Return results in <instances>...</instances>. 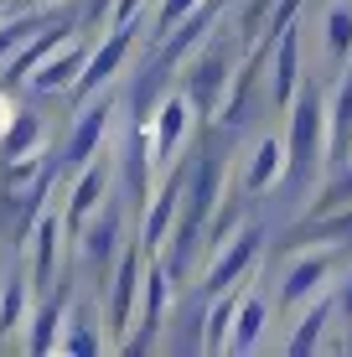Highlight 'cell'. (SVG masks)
Returning a JSON list of instances; mask_svg holds the SVG:
<instances>
[{"label": "cell", "instance_id": "obj_1", "mask_svg": "<svg viewBox=\"0 0 352 357\" xmlns=\"http://www.w3.org/2000/svg\"><path fill=\"white\" fill-rule=\"evenodd\" d=\"M234 26H213V36L197 47V57L187 63V83H181V93L192 98V109H202V114H223V98L234 89V73H228V57H234Z\"/></svg>", "mask_w": 352, "mask_h": 357}, {"label": "cell", "instance_id": "obj_2", "mask_svg": "<svg viewBox=\"0 0 352 357\" xmlns=\"http://www.w3.org/2000/svg\"><path fill=\"white\" fill-rule=\"evenodd\" d=\"M326 155V114H321V93L316 89H296L290 98V135H285V166L296 176H306Z\"/></svg>", "mask_w": 352, "mask_h": 357}, {"label": "cell", "instance_id": "obj_3", "mask_svg": "<svg viewBox=\"0 0 352 357\" xmlns=\"http://www.w3.org/2000/svg\"><path fill=\"white\" fill-rule=\"evenodd\" d=\"M259 254H264V228H238L228 243H217L208 275H202V295H208V301H217V295L238 290V280L259 264Z\"/></svg>", "mask_w": 352, "mask_h": 357}, {"label": "cell", "instance_id": "obj_4", "mask_svg": "<svg viewBox=\"0 0 352 357\" xmlns=\"http://www.w3.org/2000/svg\"><path fill=\"white\" fill-rule=\"evenodd\" d=\"M145 259L151 254L140 243L119 249V264H114V285H109V331L125 342V331L135 326V301L145 295Z\"/></svg>", "mask_w": 352, "mask_h": 357}, {"label": "cell", "instance_id": "obj_5", "mask_svg": "<svg viewBox=\"0 0 352 357\" xmlns=\"http://www.w3.org/2000/svg\"><path fill=\"white\" fill-rule=\"evenodd\" d=\"M130 47H135V21H119V26H109V36L89 52V68H83L78 83H72V98H93V93H99L104 83L114 78L119 68H125Z\"/></svg>", "mask_w": 352, "mask_h": 357}, {"label": "cell", "instance_id": "obj_6", "mask_svg": "<svg viewBox=\"0 0 352 357\" xmlns=\"http://www.w3.org/2000/svg\"><path fill=\"white\" fill-rule=\"evenodd\" d=\"M192 114H197V109H192L187 93H166L161 104H155V119L145 125V130H151V161H155V171L176 161L181 140H187V130H192Z\"/></svg>", "mask_w": 352, "mask_h": 357}, {"label": "cell", "instance_id": "obj_7", "mask_svg": "<svg viewBox=\"0 0 352 357\" xmlns=\"http://www.w3.org/2000/svg\"><path fill=\"white\" fill-rule=\"evenodd\" d=\"M109 114H114V98H93L89 109L78 114V125H72V135H68V151H63V161L72 166V171H83L99 155V145H104V135H109Z\"/></svg>", "mask_w": 352, "mask_h": 357}, {"label": "cell", "instance_id": "obj_8", "mask_svg": "<svg viewBox=\"0 0 352 357\" xmlns=\"http://www.w3.org/2000/svg\"><path fill=\"white\" fill-rule=\"evenodd\" d=\"M72 31H78V16H72V10H63V16H52V21L42 26V36H31V42L21 47V52H10V68H6V78H10V83L31 78V73L42 68V63H47V57H52L57 47L68 42Z\"/></svg>", "mask_w": 352, "mask_h": 357}, {"label": "cell", "instance_id": "obj_9", "mask_svg": "<svg viewBox=\"0 0 352 357\" xmlns=\"http://www.w3.org/2000/svg\"><path fill=\"white\" fill-rule=\"evenodd\" d=\"M181 218V176H171L161 192H155V202L145 207V228H140V249L151 254V259H161L166 243H171V228Z\"/></svg>", "mask_w": 352, "mask_h": 357}, {"label": "cell", "instance_id": "obj_10", "mask_svg": "<svg viewBox=\"0 0 352 357\" xmlns=\"http://www.w3.org/2000/svg\"><path fill=\"white\" fill-rule=\"evenodd\" d=\"M104 187H109V161H99V155H93V161L78 171V181H72V197H68V213H63V223H68L72 238H78L83 223H89V218L104 207Z\"/></svg>", "mask_w": 352, "mask_h": 357}, {"label": "cell", "instance_id": "obj_11", "mask_svg": "<svg viewBox=\"0 0 352 357\" xmlns=\"http://www.w3.org/2000/svg\"><path fill=\"white\" fill-rule=\"evenodd\" d=\"M89 52H93L89 42H72V36H68V42L57 47V52L47 57V63L36 68L26 83H31L36 93H63V89H72V83H78V73L89 68Z\"/></svg>", "mask_w": 352, "mask_h": 357}, {"label": "cell", "instance_id": "obj_12", "mask_svg": "<svg viewBox=\"0 0 352 357\" xmlns=\"http://www.w3.org/2000/svg\"><path fill=\"white\" fill-rule=\"evenodd\" d=\"M78 254H83V264H89V269H104L119 254V213H114V207H99V213L83 223Z\"/></svg>", "mask_w": 352, "mask_h": 357}, {"label": "cell", "instance_id": "obj_13", "mask_svg": "<svg viewBox=\"0 0 352 357\" xmlns=\"http://www.w3.org/2000/svg\"><path fill=\"white\" fill-rule=\"evenodd\" d=\"M26 305H31V275L16 264L10 275H0V347H10L16 331L26 326Z\"/></svg>", "mask_w": 352, "mask_h": 357}, {"label": "cell", "instance_id": "obj_14", "mask_svg": "<svg viewBox=\"0 0 352 357\" xmlns=\"http://www.w3.org/2000/svg\"><path fill=\"white\" fill-rule=\"evenodd\" d=\"M63 218L57 213H42L31 228V285H52L57 280V243H63Z\"/></svg>", "mask_w": 352, "mask_h": 357}, {"label": "cell", "instance_id": "obj_15", "mask_svg": "<svg viewBox=\"0 0 352 357\" xmlns=\"http://www.w3.org/2000/svg\"><path fill=\"white\" fill-rule=\"evenodd\" d=\"M326 161L332 166L352 161V68H347L342 89L332 98V114H326Z\"/></svg>", "mask_w": 352, "mask_h": 357}, {"label": "cell", "instance_id": "obj_16", "mask_svg": "<svg viewBox=\"0 0 352 357\" xmlns=\"http://www.w3.org/2000/svg\"><path fill=\"white\" fill-rule=\"evenodd\" d=\"M275 104H290L300 89V31L296 21H290L285 31H275Z\"/></svg>", "mask_w": 352, "mask_h": 357}, {"label": "cell", "instance_id": "obj_17", "mask_svg": "<svg viewBox=\"0 0 352 357\" xmlns=\"http://www.w3.org/2000/svg\"><path fill=\"white\" fill-rule=\"evenodd\" d=\"M63 326H68V290H57V295H47V301L36 305L26 347H31V352H57V342H63Z\"/></svg>", "mask_w": 352, "mask_h": 357}, {"label": "cell", "instance_id": "obj_18", "mask_svg": "<svg viewBox=\"0 0 352 357\" xmlns=\"http://www.w3.org/2000/svg\"><path fill=\"white\" fill-rule=\"evenodd\" d=\"M321 280H326V254H300V259L290 264L285 285H280V305L296 311L300 301H311V295L321 290Z\"/></svg>", "mask_w": 352, "mask_h": 357}, {"label": "cell", "instance_id": "obj_19", "mask_svg": "<svg viewBox=\"0 0 352 357\" xmlns=\"http://www.w3.org/2000/svg\"><path fill=\"white\" fill-rule=\"evenodd\" d=\"M285 171V145L280 140H259L254 145V155H249V171L238 181H244V192L249 197H259V192H270L275 187V176Z\"/></svg>", "mask_w": 352, "mask_h": 357}, {"label": "cell", "instance_id": "obj_20", "mask_svg": "<svg viewBox=\"0 0 352 357\" xmlns=\"http://www.w3.org/2000/svg\"><path fill=\"white\" fill-rule=\"evenodd\" d=\"M264 331V301L259 295H238V311H234V331H228V352H249Z\"/></svg>", "mask_w": 352, "mask_h": 357}, {"label": "cell", "instance_id": "obj_21", "mask_svg": "<svg viewBox=\"0 0 352 357\" xmlns=\"http://www.w3.org/2000/svg\"><path fill=\"white\" fill-rule=\"evenodd\" d=\"M321 36H326V57L337 68L352 63V6H332L321 16Z\"/></svg>", "mask_w": 352, "mask_h": 357}, {"label": "cell", "instance_id": "obj_22", "mask_svg": "<svg viewBox=\"0 0 352 357\" xmlns=\"http://www.w3.org/2000/svg\"><path fill=\"white\" fill-rule=\"evenodd\" d=\"M99 347H104V337L93 331V311H89V305L68 311V326H63V342H57V352H78V357H89V352H99Z\"/></svg>", "mask_w": 352, "mask_h": 357}, {"label": "cell", "instance_id": "obj_23", "mask_svg": "<svg viewBox=\"0 0 352 357\" xmlns=\"http://www.w3.org/2000/svg\"><path fill=\"white\" fill-rule=\"evenodd\" d=\"M36 145H42V119L16 109V119H10V130H6V161H16V155H36Z\"/></svg>", "mask_w": 352, "mask_h": 357}, {"label": "cell", "instance_id": "obj_24", "mask_svg": "<svg viewBox=\"0 0 352 357\" xmlns=\"http://www.w3.org/2000/svg\"><path fill=\"white\" fill-rule=\"evenodd\" d=\"M52 16H42V10H26V16H10V21H0V57H10V52H21V47L31 42V31H42Z\"/></svg>", "mask_w": 352, "mask_h": 357}, {"label": "cell", "instance_id": "obj_25", "mask_svg": "<svg viewBox=\"0 0 352 357\" xmlns=\"http://www.w3.org/2000/svg\"><path fill=\"white\" fill-rule=\"evenodd\" d=\"M238 295H244V290H228V295H217V305H213V321H208V337H202V347H208V352H223V347H228V331H234Z\"/></svg>", "mask_w": 352, "mask_h": 357}, {"label": "cell", "instance_id": "obj_26", "mask_svg": "<svg viewBox=\"0 0 352 357\" xmlns=\"http://www.w3.org/2000/svg\"><path fill=\"white\" fill-rule=\"evenodd\" d=\"M326 321H332V301H311V311H306V321H300V331H296V337H290L285 342V352H311V347H316V337H321V326Z\"/></svg>", "mask_w": 352, "mask_h": 357}, {"label": "cell", "instance_id": "obj_27", "mask_svg": "<svg viewBox=\"0 0 352 357\" xmlns=\"http://www.w3.org/2000/svg\"><path fill=\"white\" fill-rule=\"evenodd\" d=\"M352 202V166H337V176L321 187V202L311 207V218H321V213H337V207H347Z\"/></svg>", "mask_w": 352, "mask_h": 357}, {"label": "cell", "instance_id": "obj_28", "mask_svg": "<svg viewBox=\"0 0 352 357\" xmlns=\"http://www.w3.org/2000/svg\"><path fill=\"white\" fill-rule=\"evenodd\" d=\"M197 6H208V0H161V6H155V16H151V26L166 36L171 26H181V21H187Z\"/></svg>", "mask_w": 352, "mask_h": 357}, {"label": "cell", "instance_id": "obj_29", "mask_svg": "<svg viewBox=\"0 0 352 357\" xmlns=\"http://www.w3.org/2000/svg\"><path fill=\"white\" fill-rule=\"evenodd\" d=\"M311 233H316V238H337V243H347V238H352V213H342V218H326V213H321V223L311 228Z\"/></svg>", "mask_w": 352, "mask_h": 357}, {"label": "cell", "instance_id": "obj_30", "mask_svg": "<svg viewBox=\"0 0 352 357\" xmlns=\"http://www.w3.org/2000/svg\"><path fill=\"white\" fill-rule=\"evenodd\" d=\"M306 6V0H275V10H270V26H264V36H275V31H285L290 21H296V10Z\"/></svg>", "mask_w": 352, "mask_h": 357}, {"label": "cell", "instance_id": "obj_31", "mask_svg": "<svg viewBox=\"0 0 352 357\" xmlns=\"http://www.w3.org/2000/svg\"><path fill=\"white\" fill-rule=\"evenodd\" d=\"M109 16H114V0H83V21H89V26H99Z\"/></svg>", "mask_w": 352, "mask_h": 357}, {"label": "cell", "instance_id": "obj_32", "mask_svg": "<svg viewBox=\"0 0 352 357\" xmlns=\"http://www.w3.org/2000/svg\"><path fill=\"white\" fill-rule=\"evenodd\" d=\"M145 0H114V16H109V26H119V21H135Z\"/></svg>", "mask_w": 352, "mask_h": 357}, {"label": "cell", "instance_id": "obj_33", "mask_svg": "<svg viewBox=\"0 0 352 357\" xmlns=\"http://www.w3.org/2000/svg\"><path fill=\"white\" fill-rule=\"evenodd\" d=\"M337 311H342V316H352V280H347V290H342V301H337Z\"/></svg>", "mask_w": 352, "mask_h": 357}, {"label": "cell", "instance_id": "obj_34", "mask_svg": "<svg viewBox=\"0 0 352 357\" xmlns=\"http://www.w3.org/2000/svg\"><path fill=\"white\" fill-rule=\"evenodd\" d=\"M0 6H6V0H0Z\"/></svg>", "mask_w": 352, "mask_h": 357}]
</instances>
